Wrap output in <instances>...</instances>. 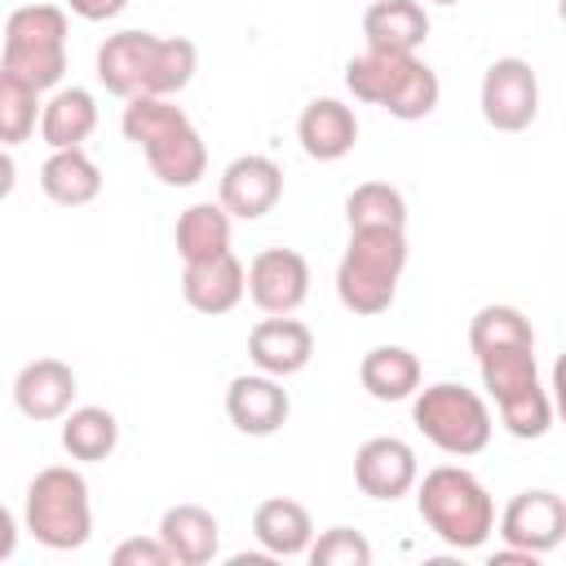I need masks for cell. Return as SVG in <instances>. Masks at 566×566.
<instances>
[{
    "mask_svg": "<svg viewBox=\"0 0 566 566\" xmlns=\"http://www.w3.org/2000/svg\"><path fill=\"white\" fill-rule=\"evenodd\" d=\"M199 49L186 35L155 31H115L97 49V80L106 93L133 97H172L195 80Z\"/></svg>",
    "mask_w": 566,
    "mask_h": 566,
    "instance_id": "1",
    "label": "cell"
},
{
    "mask_svg": "<svg viewBox=\"0 0 566 566\" xmlns=\"http://www.w3.org/2000/svg\"><path fill=\"white\" fill-rule=\"evenodd\" d=\"M119 128L164 186H195L208 172V146L172 97H133Z\"/></svg>",
    "mask_w": 566,
    "mask_h": 566,
    "instance_id": "2",
    "label": "cell"
},
{
    "mask_svg": "<svg viewBox=\"0 0 566 566\" xmlns=\"http://www.w3.org/2000/svg\"><path fill=\"white\" fill-rule=\"evenodd\" d=\"M416 509L420 522L447 544V548H482L495 531V500L491 491L460 464H438L416 482Z\"/></svg>",
    "mask_w": 566,
    "mask_h": 566,
    "instance_id": "3",
    "label": "cell"
},
{
    "mask_svg": "<svg viewBox=\"0 0 566 566\" xmlns=\"http://www.w3.org/2000/svg\"><path fill=\"white\" fill-rule=\"evenodd\" d=\"M345 88L354 93V102L380 106L402 124L433 115V106L442 97L438 71L424 57H416V53H376V49L345 62Z\"/></svg>",
    "mask_w": 566,
    "mask_h": 566,
    "instance_id": "4",
    "label": "cell"
},
{
    "mask_svg": "<svg viewBox=\"0 0 566 566\" xmlns=\"http://www.w3.org/2000/svg\"><path fill=\"white\" fill-rule=\"evenodd\" d=\"M402 270H407V230L394 226L349 230L345 256L336 265V296L349 314L376 318L394 305Z\"/></svg>",
    "mask_w": 566,
    "mask_h": 566,
    "instance_id": "5",
    "label": "cell"
},
{
    "mask_svg": "<svg viewBox=\"0 0 566 566\" xmlns=\"http://www.w3.org/2000/svg\"><path fill=\"white\" fill-rule=\"evenodd\" d=\"M22 526L31 531L35 544L53 553L84 548L93 535V504H88V482L71 464H49L31 478L22 495Z\"/></svg>",
    "mask_w": 566,
    "mask_h": 566,
    "instance_id": "6",
    "label": "cell"
},
{
    "mask_svg": "<svg viewBox=\"0 0 566 566\" xmlns=\"http://www.w3.org/2000/svg\"><path fill=\"white\" fill-rule=\"evenodd\" d=\"M66 9L49 0L18 4L4 18V44H0V71L22 75L40 93L57 88L66 75Z\"/></svg>",
    "mask_w": 566,
    "mask_h": 566,
    "instance_id": "7",
    "label": "cell"
},
{
    "mask_svg": "<svg viewBox=\"0 0 566 566\" xmlns=\"http://www.w3.org/2000/svg\"><path fill=\"white\" fill-rule=\"evenodd\" d=\"M482 385L495 398L500 424L513 438H544L553 424V394L539 385L535 345H504L478 358Z\"/></svg>",
    "mask_w": 566,
    "mask_h": 566,
    "instance_id": "8",
    "label": "cell"
},
{
    "mask_svg": "<svg viewBox=\"0 0 566 566\" xmlns=\"http://www.w3.org/2000/svg\"><path fill=\"white\" fill-rule=\"evenodd\" d=\"M411 420L416 429L447 455H478L491 442V407L482 402L478 389H464L460 380H433L416 389L411 398Z\"/></svg>",
    "mask_w": 566,
    "mask_h": 566,
    "instance_id": "9",
    "label": "cell"
},
{
    "mask_svg": "<svg viewBox=\"0 0 566 566\" xmlns=\"http://www.w3.org/2000/svg\"><path fill=\"white\" fill-rule=\"evenodd\" d=\"M482 119L495 133H522L535 124L539 115V75L526 57H495L482 75V93H478Z\"/></svg>",
    "mask_w": 566,
    "mask_h": 566,
    "instance_id": "10",
    "label": "cell"
},
{
    "mask_svg": "<svg viewBox=\"0 0 566 566\" xmlns=\"http://www.w3.org/2000/svg\"><path fill=\"white\" fill-rule=\"evenodd\" d=\"M500 539L522 553H553L566 539V500L557 491H517L500 513Z\"/></svg>",
    "mask_w": 566,
    "mask_h": 566,
    "instance_id": "11",
    "label": "cell"
},
{
    "mask_svg": "<svg viewBox=\"0 0 566 566\" xmlns=\"http://www.w3.org/2000/svg\"><path fill=\"white\" fill-rule=\"evenodd\" d=\"M248 296L265 314H296L310 296V261L296 248H265L248 265Z\"/></svg>",
    "mask_w": 566,
    "mask_h": 566,
    "instance_id": "12",
    "label": "cell"
},
{
    "mask_svg": "<svg viewBox=\"0 0 566 566\" xmlns=\"http://www.w3.org/2000/svg\"><path fill=\"white\" fill-rule=\"evenodd\" d=\"M354 482H358V491L367 500H402L420 482L416 451L402 438H394V433L367 438L354 451Z\"/></svg>",
    "mask_w": 566,
    "mask_h": 566,
    "instance_id": "13",
    "label": "cell"
},
{
    "mask_svg": "<svg viewBox=\"0 0 566 566\" xmlns=\"http://www.w3.org/2000/svg\"><path fill=\"white\" fill-rule=\"evenodd\" d=\"M217 199L226 203L230 217L256 221V217L274 212V203L283 199V168L270 155H239L221 168Z\"/></svg>",
    "mask_w": 566,
    "mask_h": 566,
    "instance_id": "14",
    "label": "cell"
},
{
    "mask_svg": "<svg viewBox=\"0 0 566 566\" xmlns=\"http://www.w3.org/2000/svg\"><path fill=\"white\" fill-rule=\"evenodd\" d=\"M287 411H292V398L283 389L279 376L270 371H252V376H234L230 389H226V416L239 433L248 438H270L287 424Z\"/></svg>",
    "mask_w": 566,
    "mask_h": 566,
    "instance_id": "15",
    "label": "cell"
},
{
    "mask_svg": "<svg viewBox=\"0 0 566 566\" xmlns=\"http://www.w3.org/2000/svg\"><path fill=\"white\" fill-rule=\"evenodd\" d=\"M248 358L256 363V371H270V376L287 380V376L310 367L314 332L292 314H270L248 332Z\"/></svg>",
    "mask_w": 566,
    "mask_h": 566,
    "instance_id": "16",
    "label": "cell"
},
{
    "mask_svg": "<svg viewBox=\"0 0 566 566\" xmlns=\"http://www.w3.org/2000/svg\"><path fill=\"white\" fill-rule=\"evenodd\" d=\"M80 394V380L71 371V363L62 358H31L18 376H13V402L27 420H62L71 411Z\"/></svg>",
    "mask_w": 566,
    "mask_h": 566,
    "instance_id": "17",
    "label": "cell"
},
{
    "mask_svg": "<svg viewBox=\"0 0 566 566\" xmlns=\"http://www.w3.org/2000/svg\"><path fill=\"white\" fill-rule=\"evenodd\" d=\"M248 292V270L234 252H221V256H208V261H190L181 270V296L190 310L217 318V314H230Z\"/></svg>",
    "mask_w": 566,
    "mask_h": 566,
    "instance_id": "18",
    "label": "cell"
},
{
    "mask_svg": "<svg viewBox=\"0 0 566 566\" xmlns=\"http://www.w3.org/2000/svg\"><path fill=\"white\" fill-rule=\"evenodd\" d=\"M296 142L318 164L345 159L354 150V142H358V115H354V106H345L340 97H314L301 111V119H296Z\"/></svg>",
    "mask_w": 566,
    "mask_h": 566,
    "instance_id": "19",
    "label": "cell"
},
{
    "mask_svg": "<svg viewBox=\"0 0 566 566\" xmlns=\"http://www.w3.org/2000/svg\"><path fill=\"white\" fill-rule=\"evenodd\" d=\"M363 40L376 53H416L429 40V13L420 0H371L363 13Z\"/></svg>",
    "mask_w": 566,
    "mask_h": 566,
    "instance_id": "20",
    "label": "cell"
},
{
    "mask_svg": "<svg viewBox=\"0 0 566 566\" xmlns=\"http://www.w3.org/2000/svg\"><path fill=\"white\" fill-rule=\"evenodd\" d=\"M252 535L270 557H301L314 544V522H310L305 504H296L287 495H270L252 513Z\"/></svg>",
    "mask_w": 566,
    "mask_h": 566,
    "instance_id": "21",
    "label": "cell"
},
{
    "mask_svg": "<svg viewBox=\"0 0 566 566\" xmlns=\"http://www.w3.org/2000/svg\"><path fill=\"white\" fill-rule=\"evenodd\" d=\"M159 539L172 548L177 566H208L221 553V526L203 504H172L159 517Z\"/></svg>",
    "mask_w": 566,
    "mask_h": 566,
    "instance_id": "22",
    "label": "cell"
},
{
    "mask_svg": "<svg viewBox=\"0 0 566 566\" xmlns=\"http://www.w3.org/2000/svg\"><path fill=\"white\" fill-rule=\"evenodd\" d=\"M40 190L62 208H84L102 195V168L84 155V146L49 150V159L40 164Z\"/></svg>",
    "mask_w": 566,
    "mask_h": 566,
    "instance_id": "23",
    "label": "cell"
},
{
    "mask_svg": "<svg viewBox=\"0 0 566 566\" xmlns=\"http://www.w3.org/2000/svg\"><path fill=\"white\" fill-rule=\"evenodd\" d=\"M97 128V102L88 88L71 84V88H57L49 102H44V115H40V137L49 150H71V146H84Z\"/></svg>",
    "mask_w": 566,
    "mask_h": 566,
    "instance_id": "24",
    "label": "cell"
},
{
    "mask_svg": "<svg viewBox=\"0 0 566 566\" xmlns=\"http://www.w3.org/2000/svg\"><path fill=\"white\" fill-rule=\"evenodd\" d=\"M358 380L376 402H402L420 389V358L407 345H376L358 363Z\"/></svg>",
    "mask_w": 566,
    "mask_h": 566,
    "instance_id": "25",
    "label": "cell"
},
{
    "mask_svg": "<svg viewBox=\"0 0 566 566\" xmlns=\"http://www.w3.org/2000/svg\"><path fill=\"white\" fill-rule=\"evenodd\" d=\"M230 212L226 203H190L181 217H177V230H172V243L181 252V261H208V256H221L230 252Z\"/></svg>",
    "mask_w": 566,
    "mask_h": 566,
    "instance_id": "26",
    "label": "cell"
},
{
    "mask_svg": "<svg viewBox=\"0 0 566 566\" xmlns=\"http://www.w3.org/2000/svg\"><path fill=\"white\" fill-rule=\"evenodd\" d=\"M62 447L71 460L97 464L119 447V420L106 407H71L62 416Z\"/></svg>",
    "mask_w": 566,
    "mask_h": 566,
    "instance_id": "27",
    "label": "cell"
},
{
    "mask_svg": "<svg viewBox=\"0 0 566 566\" xmlns=\"http://www.w3.org/2000/svg\"><path fill=\"white\" fill-rule=\"evenodd\" d=\"M345 221L349 230H376V226L407 230V199L389 181H363L345 199Z\"/></svg>",
    "mask_w": 566,
    "mask_h": 566,
    "instance_id": "28",
    "label": "cell"
},
{
    "mask_svg": "<svg viewBox=\"0 0 566 566\" xmlns=\"http://www.w3.org/2000/svg\"><path fill=\"white\" fill-rule=\"evenodd\" d=\"M44 115V102H40V88L27 84L22 75L13 71H0V142L4 150L22 146L31 133H35V119Z\"/></svg>",
    "mask_w": 566,
    "mask_h": 566,
    "instance_id": "29",
    "label": "cell"
},
{
    "mask_svg": "<svg viewBox=\"0 0 566 566\" xmlns=\"http://www.w3.org/2000/svg\"><path fill=\"white\" fill-rule=\"evenodd\" d=\"M504 345H535V327L517 305H482L469 318V349L482 358Z\"/></svg>",
    "mask_w": 566,
    "mask_h": 566,
    "instance_id": "30",
    "label": "cell"
},
{
    "mask_svg": "<svg viewBox=\"0 0 566 566\" xmlns=\"http://www.w3.org/2000/svg\"><path fill=\"white\" fill-rule=\"evenodd\" d=\"M305 557H310L314 566H367V562H371V544H367V535L354 531V526H332V531H323V535L310 544Z\"/></svg>",
    "mask_w": 566,
    "mask_h": 566,
    "instance_id": "31",
    "label": "cell"
},
{
    "mask_svg": "<svg viewBox=\"0 0 566 566\" xmlns=\"http://www.w3.org/2000/svg\"><path fill=\"white\" fill-rule=\"evenodd\" d=\"M111 562H115V566H177V557H172V548L159 539V531H155L150 539H142V535L124 539V544L111 553Z\"/></svg>",
    "mask_w": 566,
    "mask_h": 566,
    "instance_id": "32",
    "label": "cell"
},
{
    "mask_svg": "<svg viewBox=\"0 0 566 566\" xmlns=\"http://www.w3.org/2000/svg\"><path fill=\"white\" fill-rule=\"evenodd\" d=\"M66 4H71V13L84 18V22H106V18H115L128 0H66Z\"/></svg>",
    "mask_w": 566,
    "mask_h": 566,
    "instance_id": "33",
    "label": "cell"
},
{
    "mask_svg": "<svg viewBox=\"0 0 566 566\" xmlns=\"http://www.w3.org/2000/svg\"><path fill=\"white\" fill-rule=\"evenodd\" d=\"M553 411L562 416V424H566V349L557 354V363H553Z\"/></svg>",
    "mask_w": 566,
    "mask_h": 566,
    "instance_id": "34",
    "label": "cell"
},
{
    "mask_svg": "<svg viewBox=\"0 0 566 566\" xmlns=\"http://www.w3.org/2000/svg\"><path fill=\"white\" fill-rule=\"evenodd\" d=\"M557 13H562V22H566V0H557Z\"/></svg>",
    "mask_w": 566,
    "mask_h": 566,
    "instance_id": "35",
    "label": "cell"
},
{
    "mask_svg": "<svg viewBox=\"0 0 566 566\" xmlns=\"http://www.w3.org/2000/svg\"><path fill=\"white\" fill-rule=\"evenodd\" d=\"M429 4H460V0H429Z\"/></svg>",
    "mask_w": 566,
    "mask_h": 566,
    "instance_id": "36",
    "label": "cell"
}]
</instances>
